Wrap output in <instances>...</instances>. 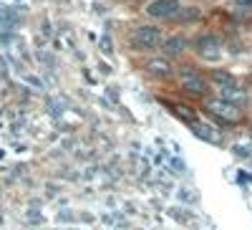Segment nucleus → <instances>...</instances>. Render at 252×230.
I'll list each match as a JSON object with an SVG mask.
<instances>
[{
    "instance_id": "f257e3e1",
    "label": "nucleus",
    "mask_w": 252,
    "mask_h": 230,
    "mask_svg": "<svg viewBox=\"0 0 252 230\" xmlns=\"http://www.w3.org/2000/svg\"><path fill=\"white\" fill-rule=\"evenodd\" d=\"M131 43H134L136 51H154L164 43V33L154 26H141V28H136Z\"/></svg>"
},
{
    "instance_id": "f03ea898",
    "label": "nucleus",
    "mask_w": 252,
    "mask_h": 230,
    "mask_svg": "<svg viewBox=\"0 0 252 230\" xmlns=\"http://www.w3.org/2000/svg\"><path fill=\"white\" fill-rule=\"evenodd\" d=\"M240 104H235V101H227V99H212L207 104V109L212 112L215 116H222V119H227V121H237L240 119Z\"/></svg>"
},
{
    "instance_id": "7ed1b4c3",
    "label": "nucleus",
    "mask_w": 252,
    "mask_h": 230,
    "mask_svg": "<svg viewBox=\"0 0 252 230\" xmlns=\"http://www.w3.org/2000/svg\"><path fill=\"white\" fill-rule=\"evenodd\" d=\"M197 51H199V56L207 58V61H217V58L222 56V40H220L217 36H202V38L197 40Z\"/></svg>"
},
{
    "instance_id": "20e7f679",
    "label": "nucleus",
    "mask_w": 252,
    "mask_h": 230,
    "mask_svg": "<svg viewBox=\"0 0 252 230\" xmlns=\"http://www.w3.org/2000/svg\"><path fill=\"white\" fill-rule=\"evenodd\" d=\"M152 18H174L179 13V0H154L146 8Z\"/></svg>"
},
{
    "instance_id": "39448f33",
    "label": "nucleus",
    "mask_w": 252,
    "mask_h": 230,
    "mask_svg": "<svg viewBox=\"0 0 252 230\" xmlns=\"http://www.w3.org/2000/svg\"><path fill=\"white\" fill-rule=\"evenodd\" d=\"M182 86H184L189 94H204V91H207V81H204L197 71L184 69V71H182Z\"/></svg>"
},
{
    "instance_id": "423d86ee",
    "label": "nucleus",
    "mask_w": 252,
    "mask_h": 230,
    "mask_svg": "<svg viewBox=\"0 0 252 230\" xmlns=\"http://www.w3.org/2000/svg\"><path fill=\"white\" fill-rule=\"evenodd\" d=\"M146 71H149L152 76H157V78H169L174 71H172V64L169 61H164V58H154V61H149L146 64Z\"/></svg>"
},
{
    "instance_id": "0eeeda50",
    "label": "nucleus",
    "mask_w": 252,
    "mask_h": 230,
    "mask_svg": "<svg viewBox=\"0 0 252 230\" xmlns=\"http://www.w3.org/2000/svg\"><path fill=\"white\" fill-rule=\"evenodd\" d=\"M187 48V38L184 36H172V38H166L164 40V51L166 56H182Z\"/></svg>"
},
{
    "instance_id": "6e6552de",
    "label": "nucleus",
    "mask_w": 252,
    "mask_h": 230,
    "mask_svg": "<svg viewBox=\"0 0 252 230\" xmlns=\"http://www.w3.org/2000/svg\"><path fill=\"white\" fill-rule=\"evenodd\" d=\"M194 134L199 139H207L212 144H220V132H215V127H209V124H194Z\"/></svg>"
},
{
    "instance_id": "1a4fd4ad",
    "label": "nucleus",
    "mask_w": 252,
    "mask_h": 230,
    "mask_svg": "<svg viewBox=\"0 0 252 230\" xmlns=\"http://www.w3.org/2000/svg\"><path fill=\"white\" fill-rule=\"evenodd\" d=\"M220 94H222V99L235 101V104H242V101L247 99V94H245V91H240L237 86H232V83H224V86L220 89Z\"/></svg>"
},
{
    "instance_id": "9d476101",
    "label": "nucleus",
    "mask_w": 252,
    "mask_h": 230,
    "mask_svg": "<svg viewBox=\"0 0 252 230\" xmlns=\"http://www.w3.org/2000/svg\"><path fill=\"white\" fill-rule=\"evenodd\" d=\"M179 200H184V202H197V192H192V190H187V187H182V190H179Z\"/></svg>"
},
{
    "instance_id": "9b49d317",
    "label": "nucleus",
    "mask_w": 252,
    "mask_h": 230,
    "mask_svg": "<svg viewBox=\"0 0 252 230\" xmlns=\"http://www.w3.org/2000/svg\"><path fill=\"white\" fill-rule=\"evenodd\" d=\"M172 170H174L177 175H187V170H189V167H187L182 159H172Z\"/></svg>"
},
{
    "instance_id": "f8f14e48",
    "label": "nucleus",
    "mask_w": 252,
    "mask_h": 230,
    "mask_svg": "<svg viewBox=\"0 0 252 230\" xmlns=\"http://www.w3.org/2000/svg\"><path fill=\"white\" fill-rule=\"evenodd\" d=\"M182 20H199V10L197 8H187L182 13Z\"/></svg>"
},
{
    "instance_id": "ddd939ff",
    "label": "nucleus",
    "mask_w": 252,
    "mask_h": 230,
    "mask_svg": "<svg viewBox=\"0 0 252 230\" xmlns=\"http://www.w3.org/2000/svg\"><path fill=\"white\" fill-rule=\"evenodd\" d=\"M215 81L224 86V83H232V76H229V74H224V71H215Z\"/></svg>"
},
{
    "instance_id": "4468645a",
    "label": "nucleus",
    "mask_w": 252,
    "mask_h": 230,
    "mask_svg": "<svg viewBox=\"0 0 252 230\" xmlns=\"http://www.w3.org/2000/svg\"><path fill=\"white\" fill-rule=\"evenodd\" d=\"M232 150H235V154H240V157H250V154H252V150L245 147V144H235Z\"/></svg>"
},
{
    "instance_id": "2eb2a0df",
    "label": "nucleus",
    "mask_w": 252,
    "mask_h": 230,
    "mask_svg": "<svg viewBox=\"0 0 252 230\" xmlns=\"http://www.w3.org/2000/svg\"><path fill=\"white\" fill-rule=\"evenodd\" d=\"M235 3H237L240 10H250L252 8V0H235Z\"/></svg>"
},
{
    "instance_id": "dca6fc26",
    "label": "nucleus",
    "mask_w": 252,
    "mask_h": 230,
    "mask_svg": "<svg viewBox=\"0 0 252 230\" xmlns=\"http://www.w3.org/2000/svg\"><path fill=\"white\" fill-rule=\"evenodd\" d=\"M101 48L106 51V53H111V51H114V48H111V40H109V38H103V40H101Z\"/></svg>"
},
{
    "instance_id": "f3484780",
    "label": "nucleus",
    "mask_w": 252,
    "mask_h": 230,
    "mask_svg": "<svg viewBox=\"0 0 252 230\" xmlns=\"http://www.w3.org/2000/svg\"><path fill=\"white\" fill-rule=\"evenodd\" d=\"M134 3H146V0H134Z\"/></svg>"
}]
</instances>
